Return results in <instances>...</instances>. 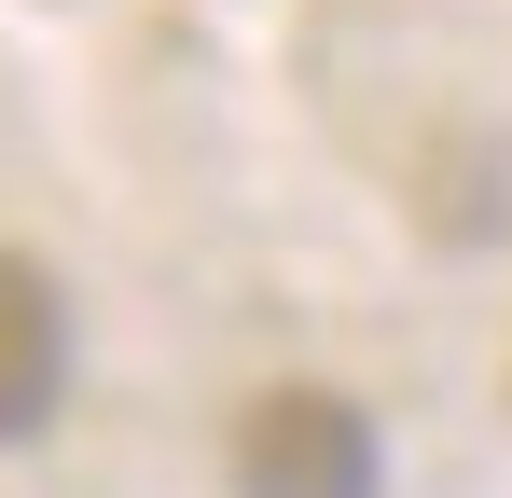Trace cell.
<instances>
[{
	"label": "cell",
	"instance_id": "7a4b0ae2",
	"mask_svg": "<svg viewBox=\"0 0 512 498\" xmlns=\"http://www.w3.org/2000/svg\"><path fill=\"white\" fill-rule=\"evenodd\" d=\"M70 388V305L28 249H0V443H28Z\"/></svg>",
	"mask_w": 512,
	"mask_h": 498
},
{
	"label": "cell",
	"instance_id": "6da1fadb",
	"mask_svg": "<svg viewBox=\"0 0 512 498\" xmlns=\"http://www.w3.org/2000/svg\"><path fill=\"white\" fill-rule=\"evenodd\" d=\"M236 498H374V415L346 388H263L236 429Z\"/></svg>",
	"mask_w": 512,
	"mask_h": 498
}]
</instances>
